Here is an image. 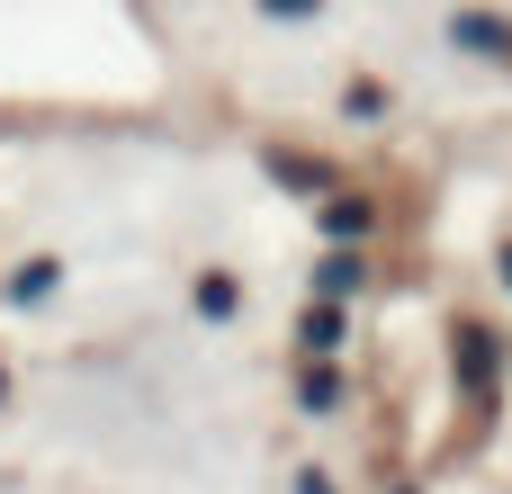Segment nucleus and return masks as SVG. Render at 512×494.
<instances>
[{"label":"nucleus","mask_w":512,"mask_h":494,"mask_svg":"<svg viewBox=\"0 0 512 494\" xmlns=\"http://www.w3.org/2000/svg\"><path fill=\"white\" fill-rule=\"evenodd\" d=\"M450 45H477V54L512 63V27H504V18H486V9H459V18H450Z\"/></svg>","instance_id":"obj_1"},{"label":"nucleus","mask_w":512,"mask_h":494,"mask_svg":"<svg viewBox=\"0 0 512 494\" xmlns=\"http://www.w3.org/2000/svg\"><path fill=\"white\" fill-rule=\"evenodd\" d=\"M504 288H512V252H504Z\"/></svg>","instance_id":"obj_11"},{"label":"nucleus","mask_w":512,"mask_h":494,"mask_svg":"<svg viewBox=\"0 0 512 494\" xmlns=\"http://www.w3.org/2000/svg\"><path fill=\"white\" fill-rule=\"evenodd\" d=\"M0 387H9V378H0Z\"/></svg>","instance_id":"obj_12"},{"label":"nucleus","mask_w":512,"mask_h":494,"mask_svg":"<svg viewBox=\"0 0 512 494\" xmlns=\"http://www.w3.org/2000/svg\"><path fill=\"white\" fill-rule=\"evenodd\" d=\"M333 342H342V315L315 306V315H306V351H333Z\"/></svg>","instance_id":"obj_6"},{"label":"nucleus","mask_w":512,"mask_h":494,"mask_svg":"<svg viewBox=\"0 0 512 494\" xmlns=\"http://www.w3.org/2000/svg\"><path fill=\"white\" fill-rule=\"evenodd\" d=\"M324 225H333V234H360V225H369V207H360V198H333V207H324Z\"/></svg>","instance_id":"obj_8"},{"label":"nucleus","mask_w":512,"mask_h":494,"mask_svg":"<svg viewBox=\"0 0 512 494\" xmlns=\"http://www.w3.org/2000/svg\"><path fill=\"white\" fill-rule=\"evenodd\" d=\"M315 279H324V297H351V288H360V261H351V252H333Z\"/></svg>","instance_id":"obj_4"},{"label":"nucleus","mask_w":512,"mask_h":494,"mask_svg":"<svg viewBox=\"0 0 512 494\" xmlns=\"http://www.w3.org/2000/svg\"><path fill=\"white\" fill-rule=\"evenodd\" d=\"M234 306H243V288H234L225 270H207V279H198V315H216V324H225Z\"/></svg>","instance_id":"obj_3"},{"label":"nucleus","mask_w":512,"mask_h":494,"mask_svg":"<svg viewBox=\"0 0 512 494\" xmlns=\"http://www.w3.org/2000/svg\"><path fill=\"white\" fill-rule=\"evenodd\" d=\"M297 494H333V486H324V477H306V486H297Z\"/></svg>","instance_id":"obj_10"},{"label":"nucleus","mask_w":512,"mask_h":494,"mask_svg":"<svg viewBox=\"0 0 512 494\" xmlns=\"http://www.w3.org/2000/svg\"><path fill=\"white\" fill-rule=\"evenodd\" d=\"M45 288H54V261H27V270L9 279V297H18V306H27V297H45Z\"/></svg>","instance_id":"obj_5"},{"label":"nucleus","mask_w":512,"mask_h":494,"mask_svg":"<svg viewBox=\"0 0 512 494\" xmlns=\"http://www.w3.org/2000/svg\"><path fill=\"white\" fill-rule=\"evenodd\" d=\"M324 405H342V378L333 369H306V414H324Z\"/></svg>","instance_id":"obj_7"},{"label":"nucleus","mask_w":512,"mask_h":494,"mask_svg":"<svg viewBox=\"0 0 512 494\" xmlns=\"http://www.w3.org/2000/svg\"><path fill=\"white\" fill-rule=\"evenodd\" d=\"M459 378H468L477 405L495 396V333H459Z\"/></svg>","instance_id":"obj_2"},{"label":"nucleus","mask_w":512,"mask_h":494,"mask_svg":"<svg viewBox=\"0 0 512 494\" xmlns=\"http://www.w3.org/2000/svg\"><path fill=\"white\" fill-rule=\"evenodd\" d=\"M261 9H270V18H315L324 0H261Z\"/></svg>","instance_id":"obj_9"}]
</instances>
